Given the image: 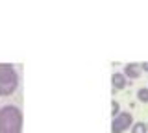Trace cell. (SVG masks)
<instances>
[{"label":"cell","mask_w":148,"mask_h":133,"mask_svg":"<svg viewBox=\"0 0 148 133\" xmlns=\"http://www.w3.org/2000/svg\"><path fill=\"white\" fill-rule=\"evenodd\" d=\"M0 133H22V111L17 105L0 107Z\"/></svg>","instance_id":"cell-1"},{"label":"cell","mask_w":148,"mask_h":133,"mask_svg":"<svg viewBox=\"0 0 148 133\" xmlns=\"http://www.w3.org/2000/svg\"><path fill=\"white\" fill-rule=\"evenodd\" d=\"M18 87V72L9 63H0V96H11Z\"/></svg>","instance_id":"cell-2"},{"label":"cell","mask_w":148,"mask_h":133,"mask_svg":"<svg viewBox=\"0 0 148 133\" xmlns=\"http://www.w3.org/2000/svg\"><path fill=\"white\" fill-rule=\"evenodd\" d=\"M133 126V117L130 111H120L117 117L111 120V133H124L132 130Z\"/></svg>","instance_id":"cell-3"},{"label":"cell","mask_w":148,"mask_h":133,"mask_svg":"<svg viewBox=\"0 0 148 133\" xmlns=\"http://www.w3.org/2000/svg\"><path fill=\"white\" fill-rule=\"evenodd\" d=\"M122 74L128 78V80H139L143 74L141 70V63H128V65H124V70Z\"/></svg>","instance_id":"cell-4"},{"label":"cell","mask_w":148,"mask_h":133,"mask_svg":"<svg viewBox=\"0 0 148 133\" xmlns=\"http://www.w3.org/2000/svg\"><path fill=\"white\" fill-rule=\"evenodd\" d=\"M126 85H128V78L124 76L122 72H113V74H111V87H113L115 93L126 89Z\"/></svg>","instance_id":"cell-5"},{"label":"cell","mask_w":148,"mask_h":133,"mask_svg":"<svg viewBox=\"0 0 148 133\" xmlns=\"http://www.w3.org/2000/svg\"><path fill=\"white\" fill-rule=\"evenodd\" d=\"M132 133H148V124H145V122H135L132 126Z\"/></svg>","instance_id":"cell-6"},{"label":"cell","mask_w":148,"mask_h":133,"mask_svg":"<svg viewBox=\"0 0 148 133\" xmlns=\"http://www.w3.org/2000/svg\"><path fill=\"white\" fill-rule=\"evenodd\" d=\"M137 100L143 104H148V87H141L137 91Z\"/></svg>","instance_id":"cell-7"},{"label":"cell","mask_w":148,"mask_h":133,"mask_svg":"<svg viewBox=\"0 0 148 133\" xmlns=\"http://www.w3.org/2000/svg\"><path fill=\"white\" fill-rule=\"evenodd\" d=\"M120 113V105H119V102L117 100H111V117H117V115Z\"/></svg>","instance_id":"cell-8"},{"label":"cell","mask_w":148,"mask_h":133,"mask_svg":"<svg viewBox=\"0 0 148 133\" xmlns=\"http://www.w3.org/2000/svg\"><path fill=\"white\" fill-rule=\"evenodd\" d=\"M141 70H143V72H148V61L141 63Z\"/></svg>","instance_id":"cell-9"}]
</instances>
